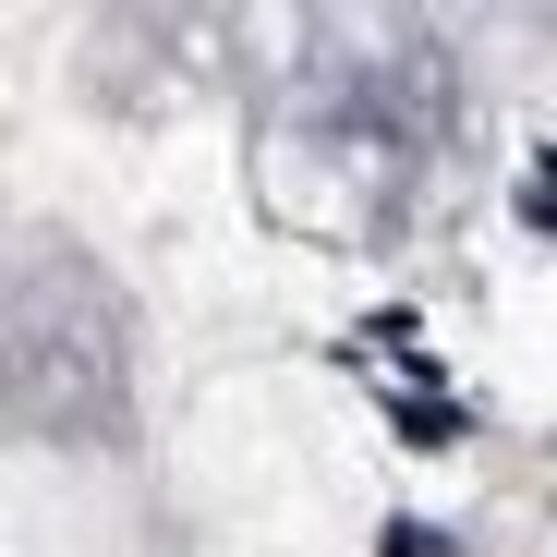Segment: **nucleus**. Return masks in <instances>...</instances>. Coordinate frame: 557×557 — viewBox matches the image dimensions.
Segmentation results:
<instances>
[{"label":"nucleus","instance_id":"f257e3e1","mask_svg":"<svg viewBox=\"0 0 557 557\" xmlns=\"http://www.w3.org/2000/svg\"><path fill=\"white\" fill-rule=\"evenodd\" d=\"M13 424L61 448L134 436V315L73 243L13 255Z\"/></svg>","mask_w":557,"mask_h":557}]
</instances>
